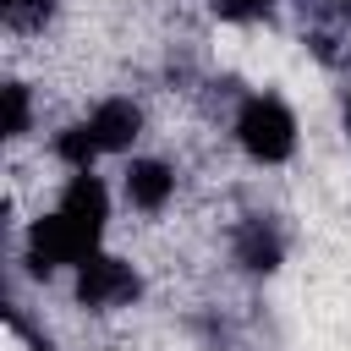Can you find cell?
<instances>
[{"label":"cell","instance_id":"obj_1","mask_svg":"<svg viewBox=\"0 0 351 351\" xmlns=\"http://www.w3.org/2000/svg\"><path fill=\"white\" fill-rule=\"evenodd\" d=\"M219 137L247 170H285L302 154V115L280 88H241L219 121Z\"/></svg>","mask_w":351,"mask_h":351},{"label":"cell","instance_id":"obj_2","mask_svg":"<svg viewBox=\"0 0 351 351\" xmlns=\"http://www.w3.org/2000/svg\"><path fill=\"white\" fill-rule=\"evenodd\" d=\"M66 302L88 318V324H115V318H132L143 302H148V269L121 252L115 241H104L99 252H88L66 280H60Z\"/></svg>","mask_w":351,"mask_h":351},{"label":"cell","instance_id":"obj_3","mask_svg":"<svg viewBox=\"0 0 351 351\" xmlns=\"http://www.w3.org/2000/svg\"><path fill=\"white\" fill-rule=\"evenodd\" d=\"M115 197H121V219L165 225L186 197V165L148 143V148H137L115 165Z\"/></svg>","mask_w":351,"mask_h":351},{"label":"cell","instance_id":"obj_4","mask_svg":"<svg viewBox=\"0 0 351 351\" xmlns=\"http://www.w3.org/2000/svg\"><path fill=\"white\" fill-rule=\"evenodd\" d=\"M77 115H82V126L93 132L104 165H121L126 154L148 148V137H154V110H148V99L132 93V88H104V93L82 99Z\"/></svg>","mask_w":351,"mask_h":351},{"label":"cell","instance_id":"obj_5","mask_svg":"<svg viewBox=\"0 0 351 351\" xmlns=\"http://www.w3.org/2000/svg\"><path fill=\"white\" fill-rule=\"evenodd\" d=\"M225 263L247 280H263L285 263V230L274 225V214H236L225 225Z\"/></svg>","mask_w":351,"mask_h":351},{"label":"cell","instance_id":"obj_6","mask_svg":"<svg viewBox=\"0 0 351 351\" xmlns=\"http://www.w3.org/2000/svg\"><path fill=\"white\" fill-rule=\"evenodd\" d=\"M60 16V0H5V27L11 38H44Z\"/></svg>","mask_w":351,"mask_h":351},{"label":"cell","instance_id":"obj_7","mask_svg":"<svg viewBox=\"0 0 351 351\" xmlns=\"http://www.w3.org/2000/svg\"><path fill=\"white\" fill-rule=\"evenodd\" d=\"M285 0H208V16L225 22V27H258L280 11Z\"/></svg>","mask_w":351,"mask_h":351},{"label":"cell","instance_id":"obj_8","mask_svg":"<svg viewBox=\"0 0 351 351\" xmlns=\"http://www.w3.org/2000/svg\"><path fill=\"white\" fill-rule=\"evenodd\" d=\"M335 121H340V137L351 143V71H346L340 88H335Z\"/></svg>","mask_w":351,"mask_h":351},{"label":"cell","instance_id":"obj_9","mask_svg":"<svg viewBox=\"0 0 351 351\" xmlns=\"http://www.w3.org/2000/svg\"><path fill=\"white\" fill-rule=\"evenodd\" d=\"M324 5H335V11H346V16H351V0H324Z\"/></svg>","mask_w":351,"mask_h":351}]
</instances>
